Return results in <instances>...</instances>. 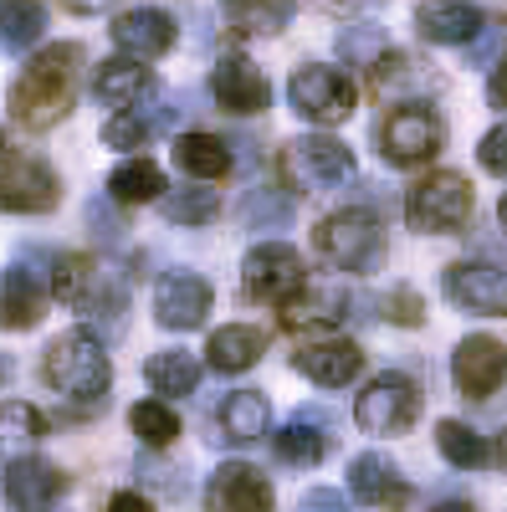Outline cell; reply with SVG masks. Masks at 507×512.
Here are the masks:
<instances>
[{
  "label": "cell",
  "instance_id": "cell-1",
  "mask_svg": "<svg viewBox=\"0 0 507 512\" xmlns=\"http://www.w3.org/2000/svg\"><path fill=\"white\" fill-rule=\"evenodd\" d=\"M77 72H82V47L77 41H57V47H41L21 77L11 82V118L26 134H47L57 128L72 103H77Z\"/></svg>",
  "mask_w": 507,
  "mask_h": 512
},
{
  "label": "cell",
  "instance_id": "cell-2",
  "mask_svg": "<svg viewBox=\"0 0 507 512\" xmlns=\"http://www.w3.org/2000/svg\"><path fill=\"white\" fill-rule=\"evenodd\" d=\"M41 374H47V384L82 405V410H93L103 395H108V384H113V364H108V349L98 344V338L88 328H72L62 333L57 344L47 349V364H41Z\"/></svg>",
  "mask_w": 507,
  "mask_h": 512
},
{
  "label": "cell",
  "instance_id": "cell-3",
  "mask_svg": "<svg viewBox=\"0 0 507 512\" xmlns=\"http://www.w3.org/2000/svg\"><path fill=\"white\" fill-rule=\"evenodd\" d=\"M313 246H318V256L328 267L369 277V272H379V262H385V226H379L364 205H349V210H333V216L318 221Z\"/></svg>",
  "mask_w": 507,
  "mask_h": 512
},
{
  "label": "cell",
  "instance_id": "cell-4",
  "mask_svg": "<svg viewBox=\"0 0 507 512\" xmlns=\"http://www.w3.org/2000/svg\"><path fill=\"white\" fill-rule=\"evenodd\" d=\"M52 292L62 297L67 308L88 313V318H118L123 303H129V287H123L118 272H103V262H93V256H57L52 267Z\"/></svg>",
  "mask_w": 507,
  "mask_h": 512
},
{
  "label": "cell",
  "instance_id": "cell-5",
  "mask_svg": "<svg viewBox=\"0 0 507 512\" xmlns=\"http://www.w3.org/2000/svg\"><path fill=\"white\" fill-rule=\"evenodd\" d=\"M405 221L420 236H451L472 221V185L456 169H436L405 195Z\"/></svg>",
  "mask_w": 507,
  "mask_h": 512
},
{
  "label": "cell",
  "instance_id": "cell-6",
  "mask_svg": "<svg viewBox=\"0 0 507 512\" xmlns=\"http://www.w3.org/2000/svg\"><path fill=\"white\" fill-rule=\"evenodd\" d=\"M282 169V180L292 190H338V185H349L359 175V164H354V149L349 144H338L328 134H303V139H292L277 159Z\"/></svg>",
  "mask_w": 507,
  "mask_h": 512
},
{
  "label": "cell",
  "instance_id": "cell-7",
  "mask_svg": "<svg viewBox=\"0 0 507 512\" xmlns=\"http://www.w3.org/2000/svg\"><path fill=\"white\" fill-rule=\"evenodd\" d=\"M441 144H446V128H441L436 108H426V103H395L385 113V123H379V154L395 169L431 164L441 154Z\"/></svg>",
  "mask_w": 507,
  "mask_h": 512
},
{
  "label": "cell",
  "instance_id": "cell-8",
  "mask_svg": "<svg viewBox=\"0 0 507 512\" xmlns=\"http://www.w3.org/2000/svg\"><path fill=\"white\" fill-rule=\"evenodd\" d=\"M354 420H359V431L369 436H400L410 431V425L420 420V384L400 369H385V374H374L359 400H354Z\"/></svg>",
  "mask_w": 507,
  "mask_h": 512
},
{
  "label": "cell",
  "instance_id": "cell-9",
  "mask_svg": "<svg viewBox=\"0 0 507 512\" xmlns=\"http://www.w3.org/2000/svg\"><path fill=\"white\" fill-rule=\"evenodd\" d=\"M241 287L251 303H267V308H287L292 297L308 287V272H303V256L292 251L287 241H262L246 251L241 262Z\"/></svg>",
  "mask_w": 507,
  "mask_h": 512
},
{
  "label": "cell",
  "instance_id": "cell-10",
  "mask_svg": "<svg viewBox=\"0 0 507 512\" xmlns=\"http://www.w3.org/2000/svg\"><path fill=\"white\" fill-rule=\"evenodd\" d=\"M57 200H62V180L41 154H21V149L0 154V210L47 216V210H57Z\"/></svg>",
  "mask_w": 507,
  "mask_h": 512
},
{
  "label": "cell",
  "instance_id": "cell-11",
  "mask_svg": "<svg viewBox=\"0 0 507 512\" xmlns=\"http://www.w3.org/2000/svg\"><path fill=\"white\" fill-rule=\"evenodd\" d=\"M287 103H292V113H298V118L333 128V123H344V118L354 113V82H349V72L318 67V62H313V67H298V72H292Z\"/></svg>",
  "mask_w": 507,
  "mask_h": 512
},
{
  "label": "cell",
  "instance_id": "cell-12",
  "mask_svg": "<svg viewBox=\"0 0 507 512\" xmlns=\"http://www.w3.org/2000/svg\"><path fill=\"white\" fill-rule=\"evenodd\" d=\"M277 492L262 466L251 461H221L205 477V512H272Z\"/></svg>",
  "mask_w": 507,
  "mask_h": 512
},
{
  "label": "cell",
  "instance_id": "cell-13",
  "mask_svg": "<svg viewBox=\"0 0 507 512\" xmlns=\"http://www.w3.org/2000/svg\"><path fill=\"white\" fill-rule=\"evenodd\" d=\"M446 297L461 313H482V318H507V267L497 262H451L441 277Z\"/></svg>",
  "mask_w": 507,
  "mask_h": 512
},
{
  "label": "cell",
  "instance_id": "cell-14",
  "mask_svg": "<svg viewBox=\"0 0 507 512\" xmlns=\"http://www.w3.org/2000/svg\"><path fill=\"white\" fill-rule=\"evenodd\" d=\"M451 379L467 400L497 395L502 379H507V344H497V338H487V333H467L451 354Z\"/></svg>",
  "mask_w": 507,
  "mask_h": 512
},
{
  "label": "cell",
  "instance_id": "cell-15",
  "mask_svg": "<svg viewBox=\"0 0 507 512\" xmlns=\"http://www.w3.org/2000/svg\"><path fill=\"white\" fill-rule=\"evenodd\" d=\"M210 93H216L221 113H236V118H251V113H262L272 103V82L262 77V67L231 52L216 62V72H210Z\"/></svg>",
  "mask_w": 507,
  "mask_h": 512
},
{
  "label": "cell",
  "instance_id": "cell-16",
  "mask_svg": "<svg viewBox=\"0 0 507 512\" xmlns=\"http://www.w3.org/2000/svg\"><path fill=\"white\" fill-rule=\"evenodd\" d=\"M210 313V282L195 272H164L154 282V318L169 333H190Z\"/></svg>",
  "mask_w": 507,
  "mask_h": 512
},
{
  "label": "cell",
  "instance_id": "cell-17",
  "mask_svg": "<svg viewBox=\"0 0 507 512\" xmlns=\"http://www.w3.org/2000/svg\"><path fill=\"white\" fill-rule=\"evenodd\" d=\"M67 497V472L47 456H21L6 466V502L11 512H52Z\"/></svg>",
  "mask_w": 507,
  "mask_h": 512
},
{
  "label": "cell",
  "instance_id": "cell-18",
  "mask_svg": "<svg viewBox=\"0 0 507 512\" xmlns=\"http://www.w3.org/2000/svg\"><path fill=\"white\" fill-rule=\"evenodd\" d=\"M349 492H354V502H364L374 512H405L410 507L405 472L390 456H379V451H364V456L349 461Z\"/></svg>",
  "mask_w": 507,
  "mask_h": 512
},
{
  "label": "cell",
  "instance_id": "cell-19",
  "mask_svg": "<svg viewBox=\"0 0 507 512\" xmlns=\"http://www.w3.org/2000/svg\"><path fill=\"white\" fill-rule=\"evenodd\" d=\"M292 369L313 384H323V390H344V384H354L359 369H364V349L354 338H313V344H303L292 354Z\"/></svg>",
  "mask_w": 507,
  "mask_h": 512
},
{
  "label": "cell",
  "instance_id": "cell-20",
  "mask_svg": "<svg viewBox=\"0 0 507 512\" xmlns=\"http://www.w3.org/2000/svg\"><path fill=\"white\" fill-rule=\"evenodd\" d=\"M113 47L134 62H154L175 47V16L159 6H134L113 21Z\"/></svg>",
  "mask_w": 507,
  "mask_h": 512
},
{
  "label": "cell",
  "instance_id": "cell-21",
  "mask_svg": "<svg viewBox=\"0 0 507 512\" xmlns=\"http://www.w3.org/2000/svg\"><path fill=\"white\" fill-rule=\"evenodd\" d=\"M216 431H221L216 441H226V446H257L272 431V405L257 390H231L216 405Z\"/></svg>",
  "mask_w": 507,
  "mask_h": 512
},
{
  "label": "cell",
  "instance_id": "cell-22",
  "mask_svg": "<svg viewBox=\"0 0 507 512\" xmlns=\"http://www.w3.org/2000/svg\"><path fill=\"white\" fill-rule=\"evenodd\" d=\"M415 31L436 41V47H467L482 31V11H477V0H426L415 11Z\"/></svg>",
  "mask_w": 507,
  "mask_h": 512
},
{
  "label": "cell",
  "instance_id": "cell-23",
  "mask_svg": "<svg viewBox=\"0 0 507 512\" xmlns=\"http://www.w3.org/2000/svg\"><path fill=\"white\" fill-rule=\"evenodd\" d=\"M41 313H47V287L36 282V272L31 267L0 272V328L26 333V328L41 323Z\"/></svg>",
  "mask_w": 507,
  "mask_h": 512
},
{
  "label": "cell",
  "instance_id": "cell-24",
  "mask_svg": "<svg viewBox=\"0 0 507 512\" xmlns=\"http://www.w3.org/2000/svg\"><path fill=\"white\" fill-rule=\"evenodd\" d=\"M272 451L282 466H303V472H313V466L333 451V436H328V420L313 415V410H298V420L282 425V431L272 436Z\"/></svg>",
  "mask_w": 507,
  "mask_h": 512
},
{
  "label": "cell",
  "instance_id": "cell-25",
  "mask_svg": "<svg viewBox=\"0 0 507 512\" xmlns=\"http://www.w3.org/2000/svg\"><path fill=\"white\" fill-rule=\"evenodd\" d=\"M262 354H267V333L251 328V323L216 328V333H210V344H205V364L216 374H246V369L262 364Z\"/></svg>",
  "mask_w": 507,
  "mask_h": 512
},
{
  "label": "cell",
  "instance_id": "cell-26",
  "mask_svg": "<svg viewBox=\"0 0 507 512\" xmlns=\"http://www.w3.org/2000/svg\"><path fill=\"white\" fill-rule=\"evenodd\" d=\"M93 93H98V103H108V108L123 113V108H134V103H144L154 93V77L134 57H108L98 67V77H93Z\"/></svg>",
  "mask_w": 507,
  "mask_h": 512
},
{
  "label": "cell",
  "instance_id": "cell-27",
  "mask_svg": "<svg viewBox=\"0 0 507 512\" xmlns=\"http://www.w3.org/2000/svg\"><path fill=\"white\" fill-rule=\"evenodd\" d=\"M41 436H47V415H41L36 405H26V400L0 405V472L16 466L21 456H31Z\"/></svg>",
  "mask_w": 507,
  "mask_h": 512
},
{
  "label": "cell",
  "instance_id": "cell-28",
  "mask_svg": "<svg viewBox=\"0 0 507 512\" xmlns=\"http://www.w3.org/2000/svg\"><path fill=\"white\" fill-rule=\"evenodd\" d=\"M344 313H349V292H338V287H303L282 308V328H292V333L333 328V323H344Z\"/></svg>",
  "mask_w": 507,
  "mask_h": 512
},
{
  "label": "cell",
  "instance_id": "cell-29",
  "mask_svg": "<svg viewBox=\"0 0 507 512\" xmlns=\"http://www.w3.org/2000/svg\"><path fill=\"white\" fill-rule=\"evenodd\" d=\"M144 379H149L154 395L185 400V395H195V384H200V359L185 354V349H159V354L144 364Z\"/></svg>",
  "mask_w": 507,
  "mask_h": 512
},
{
  "label": "cell",
  "instance_id": "cell-30",
  "mask_svg": "<svg viewBox=\"0 0 507 512\" xmlns=\"http://www.w3.org/2000/svg\"><path fill=\"white\" fill-rule=\"evenodd\" d=\"M175 164L190 180H226L236 159H231V144L216 139V134H185L175 144Z\"/></svg>",
  "mask_w": 507,
  "mask_h": 512
},
{
  "label": "cell",
  "instance_id": "cell-31",
  "mask_svg": "<svg viewBox=\"0 0 507 512\" xmlns=\"http://www.w3.org/2000/svg\"><path fill=\"white\" fill-rule=\"evenodd\" d=\"M231 31L241 36H277L292 16H298V0H221Z\"/></svg>",
  "mask_w": 507,
  "mask_h": 512
},
{
  "label": "cell",
  "instance_id": "cell-32",
  "mask_svg": "<svg viewBox=\"0 0 507 512\" xmlns=\"http://www.w3.org/2000/svg\"><path fill=\"white\" fill-rule=\"evenodd\" d=\"M164 169L154 159H123L113 175H108V195L118 205H149V200H164Z\"/></svg>",
  "mask_w": 507,
  "mask_h": 512
},
{
  "label": "cell",
  "instance_id": "cell-33",
  "mask_svg": "<svg viewBox=\"0 0 507 512\" xmlns=\"http://www.w3.org/2000/svg\"><path fill=\"white\" fill-rule=\"evenodd\" d=\"M169 118H175V108H123L118 118H108L103 123V144L108 149H139V144H149L154 134H164V128H169Z\"/></svg>",
  "mask_w": 507,
  "mask_h": 512
},
{
  "label": "cell",
  "instance_id": "cell-34",
  "mask_svg": "<svg viewBox=\"0 0 507 512\" xmlns=\"http://www.w3.org/2000/svg\"><path fill=\"white\" fill-rule=\"evenodd\" d=\"M47 31V11L41 0H0V47L26 57V47H36Z\"/></svg>",
  "mask_w": 507,
  "mask_h": 512
},
{
  "label": "cell",
  "instance_id": "cell-35",
  "mask_svg": "<svg viewBox=\"0 0 507 512\" xmlns=\"http://www.w3.org/2000/svg\"><path fill=\"white\" fill-rule=\"evenodd\" d=\"M436 446H441V456L456 466V472H482V466L492 461V446L472 431L467 420H441L436 425Z\"/></svg>",
  "mask_w": 507,
  "mask_h": 512
},
{
  "label": "cell",
  "instance_id": "cell-36",
  "mask_svg": "<svg viewBox=\"0 0 507 512\" xmlns=\"http://www.w3.org/2000/svg\"><path fill=\"white\" fill-rule=\"evenodd\" d=\"M129 425H134V436H139L144 446H154V451L175 446V436H180V415L169 410L164 400H139V405L129 410Z\"/></svg>",
  "mask_w": 507,
  "mask_h": 512
},
{
  "label": "cell",
  "instance_id": "cell-37",
  "mask_svg": "<svg viewBox=\"0 0 507 512\" xmlns=\"http://www.w3.org/2000/svg\"><path fill=\"white\" fill-rule=\"evenodd\" d=\"M164 216L175 226H210L221 216V195L216 190H175V195H164Z\"/></svg>",
  "mask_w": 507,
  "mask_h": 512
},
{
  "label": "cell",
  "instance_id": "cell-38",
  "mask_svg": "<svg viewBox=\"0 0 507 512\" xmlns=\"http://www.w3.org/2000/svg\"><path fill=\"white\" fill-rule=\"evenodd\" d=\"M338 52H344L354 67H374L379 57H385V31L369 26V21H359V26H349L344 36H338Z\"/></svg>",
  "mask_w": 507,
  "mask_h": 512
},
{
  "label": "cell",
  "instance_id": "cell-39",
  "mask_svg": "<svg viewBox=\"0 0 507 512\" xmlns=\"http://www.w3.org/2000/svg\"><path fill=\"white\" fill-rule=\"evenodd\" d=\"M287 216H292V200L287 195H277V190H257V195H251L246 200V221L251 226H287Z\"/></svg>",
  "mask_w": 507,
  "mask_h": 512
},
{
  "label": "cell",
  "instance_id": "cell-40",
  "mask_svg": "<svg viewBox=\"0 0 507 512\" xmlns=\"http://www.w3.org/2000/svg\"><path fill=\"white\" fill-rule=\"evenodd\" d=\"M385 318L400 323V328H420V323H426V303H420L415 287H395V292L385 297Z\"/></svg>",
  "mask_w": 507,
  "mask_h": 512
},
{
  "label": "cell",
  "instance_id": "cell-41",
  "mask_svg": "<svg viewBox=\"0 0 507 512\" xmlns=\"http://www.w3.org/2000/svg\"><path fill=\"white\" fill-rule=\"evenodd\" d=\"M477 159H482V169H487V175L507 180V123H497L492 134H482V144H477Z\"/></svg>",
  "mask_w": 507,
  "mask_h": 512
},
{
  "label": "cell",
  "instance_id": "cell-42",
  "mask_svg": "<svg viewBox=\"0 0 507 512\" xmlns=\"http://www.w3.org/2000/svg\"><path fill=\"white\" fill-rule=\"evenodd\" d=\"M502 31H507L502 21H482V31H477V36L467 41V57H472V67H482V62H487V57L497 52V41H502Z\"/></svg>",
  "mask_w": 507,
  "mask_h": 512
},
{
  "label": "cell",
  "instance_id": "cell-43",
  "mask_svg": "<svg viewBox=\"0 0 507 512\" xmlns=\"http://www.w3.org/2000/svg\"><path fill=\"white\" fill-rule=\"evenodd\" d=\"M108 512H154V502L144 492H113L108 497Z\"/></svg>",
  "mask_w": 507,
  "mask_h": 512
},
{
  "label": "cell",
  "instance_id": "cell-44",
  "mask_svg": "<svg viewBox=\"0 0 507 512\" xmlns=\"http://www.w3.org/2000/svg\"><path fill=\"white\" fill-rule=\"evenodd\" d=\"M487 98H492V108H502L507 113V57L492 67V82H487Z\"/></svg>",
  "mask_w": 507,
  "mask_h": 512
},
{
  "label": "cell",
  "instance_id": "cell-45",
  "mask_svg": "<svg viewBox=\"0 0 507 512\" xmlns=\"http://www.w3.org/2000/svg\"><path fill=\"white\" fill-rule=\"evenodd\" d=\"M303 512H344V502H338V492H323L318 487V492L303 497Z\"/></svg>",
  "mask_w": 507,
  "mask_h": 512
},
{
  "label": "cell",
  "instance_id": "cell-46",
  "mask_svg": "<svg viewBox=\"0 0 507 512\" xmlns=\"http://www.w3.org/2000/svg\"><path fill=\"white\" fill-rule=\"evenodd\" d=\"M67 11H77V16H98V11H108L113 0H62Z\"/></svg>",
  "mask_w": 507,
  "mask_h": 512
},
{
  "label": "cell",
  "instance_id": "cell-47",
  "mask_svg": "<svg viewBox=\"0 0 507 512\" xmlns=\"http://www.w3.org/2000/svg\"><path fill=\"white\" fill-rule=\"evenodd\" d=\"M431 512H477V507H472V502H436Z\"/></svg>",
  "mask_w": 507,
  "mask_h": 512
},
{
  "label": "cell",
  "instance_id": "cell-48",
  "mask_svg": "<svg viewBox=\"0 0 507 512\" xmlns=\"http://www.w3.org/2000/svg\"><path fill=\"white\" fill-rule=\"evenodd\" d=\"M497 466H502V472H507V431L497 436Z\"/></svg>",
  "mask_w": 507,
  "mask_h": 512
},
{
  "label": "cell",
  "instance_id": "cell-49",
  "mask_svg": "<svg viewBox=\"0 0 507 512\" xmlns=\"http://www.w3.org/2000/svg\"><path fill=\"white\" fill-rule=\"evenodd\" d=\"M497 216H502V226H507V195H502V205H497Z\"/></svg>",
  "mask_w": 507,
  "mask_h": 512
},
{
  "label": "cell",
  "instance_id": "cell-50",
  "mask_svg": "<svg viewBox=\"0 0 507 512\" xmlns=\"http://www.w3.org/2000/svg\"><path fill=\"white\" fill-rule=\"evenodd\" d=\"M6 374H11V364H6V359H0V379H6Z\"/></svg>",
  "mask_w": 507,
  "mask_h": 512
},
{
  "label": "cell",
  "instance_id": "cell-51",
  "mask_svg": "<svg viewBox=\"0 0 507 512\" xmlns=\"http://www.w3.org/2000/svg\"><path fill=\"white\" fill-rule=\"evenodd\" d=\"M0 154H6V134H0Z\"/></svg>",
  "mask_w": 507,
  "mask_h": 512
}]
</instances>
